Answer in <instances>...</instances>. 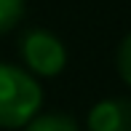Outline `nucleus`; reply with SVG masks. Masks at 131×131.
Wrapping results in <instances>:
<instances>
[{
    "instance_id": "f03ea898",
    "label": "nucleus",
    "mask_w": 131,
    "mask_h": 131,
    "mask_svg": "<svg viewBox=\"0 0 131 131\" xmlns=\"http://www.w3.org/2000/svg\"><path fill=\"white\" fill-rule=\"evenodd\" d=\"M19 53L27 70L40 78H56L67 67V48L53 32L43 27H32L19 38Z\"/></svg>"
},
{
    "instance_id": "39448f33",
    "label": "nucleus",
    "mask_w": 131,
    "mask_h": 131,
    "mask_svg": "<svg viewBox=\"0 0 131 131\" xmlns=\"http://www.w3.org/2000/svg\"><path fill=\"white\" fill-rule=\"evenodd\" d=\"M24 16V0H0V35L14 29Z\"/></svg>"
},
{
    "instance_id": "20e7f679",
    "label": "nucleus",
    "mask_w": 131,
    "mask_h": 131,
    "mask_svg": "<svg viewBox=\"0 0 131 131\" xmlns=\"http://www.w3.org/2000/svg\"><path fill=\"white\" fill-rule=\"evenodd\" d=\"M24 131H78V123L67 112H38Z\"/></svg>"
},
{
    "instance_id": "f257e3e1",
    "label": "nucleus",
    "mask_w": 131,
    "mask_h": 131,
    "mask_svg": "<svg viewBox=\"0 0 131 131\" xmlns=\"http://www.w3.org/2000/svg\"><path fill=\"white\" fill-rule=\"evenodd\" d=\"M43 107V88L24 67L0 62V128H24Z\"/></svg>"
},
{
    "instance_id": "423d86ee",
    "label": "nucleus",
    "mask_w": 131,
    "mask_h": 131,
    "mask_svg": "<svg viewBox=\"0 0 131 131\" xmlns=\"http://www.w3.org/2000/svg\"><path fill=\"white\" fill-rule=\"evenodd\" d=\"M118 72H121L123 83L131 86V32L121 40V46H118Z\"/></svg>"
},
{
    "instance_id": "7ed1b4c3",
    "label": "nucleus",
    "mask_w": 131,
    "mask_h": 131,
    "mask_svg": "<svg viewBox=\"0 0 131 131\" xmlns=\"http://www.w3.org/2000/svg\"><path fill=\"white\" fill-rule=\"evenodd\" d=\"M88 131H131V102L123 96L102 99L88 110Z\"/></svg>"
}]
</instances>
